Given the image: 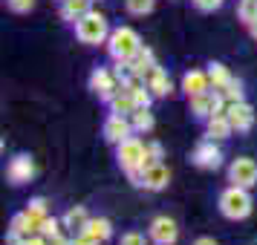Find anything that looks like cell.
<instances>
[{
  "label": "cell",
  "instance_id": "obj_1",
  "mask_svg": "<svg viewBox=\"0 0 257 245\" xmlns=\"http://www.w3.org/2000/svg\"><path fill=\"white\" fill-rule=\"evenodd\" d=\"M139 49H142V38L130 26H118L107 38V52H110L113 61H133L139 55Z\"/></svg>",
  "mask_w": 257,
  "mask_h": 245
},
{
  "label": "cell",
  "instance_id": "obj_2",
  "mask_svg": "<svg viewBox=\"0 0 257 245\" xmlns=\"http://www.w3.org/2000/svg\"><path fill=\"white\" fill-rule=\"evenodd\" d=\"M110 32H113V29H110V24H107V18L101 12H95V9H90V12L75 24V38H78L81 44H87V47L107 44Z\"/></svg>",
  "mask_w": 257,
  "mask_h": 245
},
{
  "label": "cell",
  "instance_id": "obj_3",
  "mask_svg": "<svg viewBox=\"0 0 257 245\" xmlns=\"http://www.w3.org/2000/svg\"><path fill=\"white\" fill-rule=\"evenodd\" d=\"M254 208V202H251V193H248V187H240V185H231L225 187L220 193V213L225 219H245L248 213Z\"/></svg>",
  "mask_w": 257,
  "mask_h": 245
},
{
  "label": "cell",
  "instance_id": "obj_4",
  "mask_svg": "<svg viewBox=\"0 0 257 245\" xmlns=\"http://www.w3.org/2000/svg\"><path fill=\"white\" fill-rule=\"evenodd\" d=\"M116 159H118V167L124 170V173H139L142 167L148 164V144L136 136H130L124 139L121 144H116Z\"/></svg>",
  "mask_w": 257,
  "mask_h": 245
},
{
  "label": "cell",
  "instance_id": "obj_5",
  "mask_svg": "<svg viewBox=\"0 0 257 245\" xmlns=\"http://www.w3.org/2000/svg\"><path fill=\"white\" fill-rule=\"evenodd\" d=\"M228 182L251 190V187L257 185V162L251 156H237V159L228 164Z\"/></svg>",
  "mask_w": 257,
  "mask_h": 245
},
{
  "label": "cell",
  "instance_id": "obj_6",
  "mask_svg": "<svg viewBox=\"0 0 257 245\" xmlns=\"http://www.w3.org/2000/svg\"><path fill=\"white\" fill-rule=\"evenodd\" d=\"M121 84L124 81H118L116 72L104 70V67H98V70L90 72V90L98 95V101H110V98L121 90Z\"/></svg>",
  "mask_w": 257,
  "mask_h": 245
},
{
  "label": "cell",
  "instance_id": "obj_7",
  "mask_svg": "<svg viewBox=\"0 0 257 245\" xmlns=\"http://www.w3.org/2000/svg\"><path fill=\"white\" fill-rule=\"evenodd\" d=\"M191 101V113L197 118H211L214 113H225V101H222V95L214 90V93H202V95H194V98H188Z\"/></svg>",
  "mask_w": 257,
  "mask_h": 245
},
{
  "label": "cell",
  "instance_id": "obj_8",
  "mask_svg": "<svg viewBox=\"0 0 257 245\" xmlns=\"http://www.w3.org/2000/svg\"><path fill=\"white\" fill-rule=\"evenodd\" d=\"M191 162L197 164V167H202V170H217L222 164V150L214 144V139L199 141L197 147H194V153H191Z\"/></svg>",
  "mask_w": 257,
  "mask_h": 245
},
{
  "label": "cell",
  "instance_id": "obj_9",
  "mask_svg": "<svg viewBox=\"0 0 257 245\" xmlns=\"http://www.w3.org/2000/svg\"><path fill=\"white\" fill-rule=\"evenodd\" d=\"M136 130L130 124V116H118V113H110L104 118V139L113 141V144H121L124 139H130Z\"/></svg>",
  "mask_w": 257,
  "mask_h": 245
},
{
  "label": "cell",
  "instance_id": "obj_10",
  "mask_svg": "<svg viewBox=\"0 0 257 245\" xmlns=\"http://www.w3.org/2000/svg\"><path fill=\"white\" fill-rule=\"evenodd\" d=\"M168 182H171V170H168V164L153 162V164H148V167H142L139 187H145V190H165Z\"/></svg>",
  "mask_w": 257,
  "mask_h": 245
},
{
  "label": "cell",
  "instance_id": "obj_11",
  "mask_svg": "<svg viewBox=\"0 0 257 245\" xmlns=\"http://www.w3.org/2000/svg\"><path fill=\"white\" fill-rule=\"evenodd\" d=\"M148 231H151V239L156 245H174L179 239V228H176V222L171 216H153Z\"/></svg>",
  "mask_w": 257,
  "mask_h": 245
},
{
  "label": "cell",
  "instance_id": "obj_12",
  "mask_svg": "<svg viewBox=\"0 0 257 245\" xmlns=\"http://www.w3.org/2000/svg\"><path fill=\"white\" fill-rule=\"evenodd\" d=\"M225 116L231 121V127L237 133H245V130L254 127V107L248 101H237V104H228L225 107Z\"/></svg>",
  "mask_w": 257,
  "mask_h": 245
},
{
  "label": "cell",
  "instance_id": "obj_13",
  "mask_svg": "<svg viewBox=\"0 0 257 245\" xmlns=\"http://www.w3.org/2000/svg\"><path fill=\"white\" fill-rule=\"evenodd\" d=\"M145 81H148V90H151L156 98H165V95L174 93V84H171V78H168V72L159 67V64H153L151 70H148V75H145Z\"/></svg>",
  "mask_w": 257,
  "mask_h": 245
},
{
  "label": "cell",
  "instance_id": "obj_14",
  "mask_svg": "<svg viewBox=\"0 0 257 245\" xmlns=\"http://www.w3.org/2000/svg\"><path fill=\"white\" fill-rule=\"evenodd\" d=\"M211 90V78H208V70H191L182 75V93L188 95V98H194V95H202Z\"/></svg>",
  "mask_w": 257,
  "mask_h": 245
},
{
  "label": "cell",
  "instance_id": "obj_15",
  "mask_svg": "<svg viewBox=\"0 0 257 245\" xmlns=\"http://www.w3.org/2000/svg\"><path fill=\"white\" fill-rule=\"evenodd\" d=\"M6 176H9L12 185H24V182H29L35 176V164H32L29 156H15L9 162V167H6Z\"/></svg>",
  "mask_w": 257,
  "mask_h": 245
},
{
  "label": "cell",
  "instance_id": "obj_16",
  "mask_svg": "<svg viewBox=\"0 0 257 245\" xmlns=\"http://www.w3.org/2000/svg\"><path fill=\"white\" fill-rule=\"evenodd\" d=\"M205 133L214 141H225L234 133V127H231V121H228L225 113H214L211 118H205Z\"/></svg>",
  "mask_w": 257,
  "mask_h": 245
},
{
  "label": "cell",
  "instance_id": "obj_17",
  "mask_svg": "<svg viewBox=\"0 0 257 245\" xmlns=\"http://www.w3.org/2000/svg\"><path fill=\"white\" fill-rule=\"evenodd\" d=\"M90 213H87V208L84 205H75V208H70L64 216H61V222H64V228L70 233H81V231H87V225H90Z\"/></svg>",
  "mask_w": 257,
  "mask_h": 245
},
{
  "label": "cell",
  "instance_id": "obj_18",
  "mask_svg": "<svg viewBox=\"0 0 257 245\" xmlns=\"http://www.w3.org/2000/svg\"><path fill=\"white\" fill-rule=\"evenodd\" d=\"M90 3H93V0H61V21H67V24L75 26L84 15L93 9Z\"/></svg>",
  "mask_w": 257,
  "mask_h": 245
},
{
  "label": "cell",
  "instance_id": "obj_19",
  "mask_svg": "<svg viewBox=\"0 0 257 245\" xmlns=\"http://www.w3.org/2000/svg\"><path fill=\"white\" fill-rule=\"evenodd\" d=\"M107 107H110V113H118V116H130L133 110H136V101H133V95H130V90L121 84V90H118L110 101H107Z\"/></svg>",
  "mask_w": 257,
  "mask_h": 245
},
{
  "label": "cell",
  "instance_id": "obj_20",
  "mask_svg": "<svg viewBox=\"0 0 257 245\" xmlns=\"http://www.w3.org/2000/svg\"><path fill=\"white\" fill-rule=\"evenodd\" d=\"M26 216L32 219V225H35V228H41V225H44V219L49 216V202L44 196L29 199V205H26Z\"/></svg>",
  "mask_w": 257,
  "mask_h": 245
},
{
  "label": "cell",
  "instance_id": "obj_21",
  "mask_svg": "<svg viewBox=\"0 0 257 245\" xmlns=\"http://www.w3.org/2000/svg\"><path fill=\"white\" fill-rule=\"evenodd\" d=\"M130 124H133V130H136V133H148V130H153L156 118H153L151 107H136V110L130 113Z\"/></svg>",
  "mask_w": 257,
  "mask_h": 245
},
{
  "label": "cell",
  "instance_id": "obj_22",
  "mask_svg": "<svg viewBox=\"0 0 257 245\" xmlns=\"http://www.w3.org/2000/svg\"><path fill=\"white\" fill-rule=\"evenodd\" d=\"M9 233H15V236H32V233H38V228L32 225V219L26 216V210H21V213H15L12 222H9Z\"/></svg>",
  "mask_w": 257,
  "mask_h": 245
},
{
  "label": "cell",
  "instance_id": "obj_23",
  "mask_svg": "<svg viewBox=\"0 0 257 245\" xmlns=\"http://www.w3.org/2000/svg\"><path fill=\"white\" fill-rule=\"evenodd\" d=\"M87 233H90V236H95L98 242H107V239L113 236V222L104 219V216H93V219H90V225H87Z\"/></svg>",
  "mask_w": 257,
  "mask_h": 245
},
{
  "label": "cell",
  "instance_id": "obj_24",
  "mask_svg": "<svg viewBox=\"0 0 257 245\" xmlns=\"http://www.w3.org/2000/svg\"><path fill=\"white\" fill-rule=\"evenodd\" d=\"M208 78H211V87L214 90H222L225 84L231 81V72L225 64H208Z\"/></svg>",
  "mask_w": 257,
  "mask_h": 245
},
{
  "label": "cell",
  "instance_id": "obj_25",
  "mask_svg": "<svg viewBox=\"0 0 257 245\" xmlns=\"http://www.w3.org/2000/svg\"><path fill=\"white\" fill-rule=\"evenodd\" d=\"M217 93L222 95V101H225V104H237V101H245V98H243V84L237 81V78H231V81L225 84L222 90H217Z\"/></svg>",
  "mask_w": 257,
  "mask_h": 245
},
{
  "label": "cell",
  "instance_id": "obj_26",
  "mask_svg": "<svg viewBox=\"0 0 257 245\" xmlns=\"http://www.w3.org/2000/svg\"><path fill=\"white\" fill-rule=\"evenodd\" d=\"M153 6H156V0H124V9H127L130 15H136V18L151 15Z\"/></svg>",
  "mask_w": 257,
  "mask_h": 245
},
{
  "label": "cell",
  "instance_id": "obj_27",
  "mask_svg": "<svg viewBox=\"0 0 257 245\" xmlns=\"http://www.w3.org/2000/svg\"><path fill=\"white\" fill-rule=\"evenodd\" d=\"M61 228H64V222H61V219L47 216V219H44V225L38 228V233H44L47 239H55V236H61Z\"/></svg>",
  "mask_w": 257,
  "mask_h": 245
},
{
  "label": "cell",
  "instance_id": "obj_28",
  "mask_svg": "<svg viewBox=\"0 0 257 245\" xmlns=\"http://www.w3.org/2000/svg\"><path fill=\"white\" fill-rule=\"evenodd\" d=\"M237 15H240V21L248 26V24H251V21L257 18V3H254V0H240V6H237Z\"/></svg>",
  "mask_w": 257,
  "mask_h": 245
},
{
  "label": "cell",
  "instance_id": "obj_29",
  "mask_svg": "<svg viewBox=\"0 0 257 245\" xmlns=\"http://www.w3.org/2000/svg\"><path fill=\"white\" fill-rule=\"evenodd\" d=\"M130 95H133V101H136V107H151V101H153V93L148 90V87H139V90H130Z\"/></svg>",
  "mask_w": 257,
  "mask_h": 245
},
{
  "label": "cell",
  "instance_id": "obj_30",
  "mask_svg": "<svg viewBox=\"0 0 257 245\" xmlns=\"http://www.w3.org/2000/svg\"><path fill=\"white\" fill-rule=\"evenodd\" d=\"M6 6H9L15 15H26V12L35 9V0H6Z\"/></svg>",
  "mask_w": 257,
  "mask_h": 245
},
{
  "label": "cell",
  "instance_id": "obj_31",
  "mask_svg": "<svg viewBox=\"0 0 257 245\" xmlns=\"http://www.w3.org/2000/svg\"><path fill=\"white\" fill-rule=\"evenodd\" d=\"M162 159H165V147L159 141H148V164L162 162ZM148 164H145V167H148Z\"/></svg>",
  "mask_w": 257,
  "mask_h": 245
},
{
  "label": "cell",
  "instance_id": "obj_32",
  "mask_svg": "<svg viewBox=\"0 0 257 245\" xmlns=\"http://www.w3.org/2000/svg\"><path fill=\"white\" fill-rule=\"evenodd\" d=\"M194 3V9H199V12H217L225 0H191Z\"/></svg>",
  "mask_w": 257,
  "mask_h": 245
},
{
  "label": "cell",
  "instance_id": "obj_33",
  "mask_svg": "<svg viewBox=\"0 0 257 245\" xmlns=\"http://www.w3.org/2000/svg\"><path fill=\"white\" fill-rule=\"evenodd\" d=\"M118 245H148V242H145V233H139V231H127V233H121Z\"/></svg>",
  "mask_w": 257,
  "mask_h": 245
},
{
  "label": "cell",
  "instance_id": "obj_34",
  "mask_svg": "<svg viewBox=\"0 0 257 245\" xmlns=\"http://www.w3.org/2000/svg\"><path fill=\"white\" fill-rule=\"evenodd\" d=\"M72 245H101L95 236H90L87 231H81V233H72Z\"/></svg>",
  "mask_w": 257,
  "mask_h": 245
},
{
  "label": "cell",
  "instance_id": "obj_35",
  "mask_svg": "<svg viewBox=\"0 0 257 245\" xmlns=\"http://www.w3.org/2000/svg\"><path fill=\"white\" fill-rule=\"evenodd\" d=\"M26 245H49V239L44 236V233H32V236L26 239Z\"/></svg>",
  "mask_w": 257,
  "mask_h": 245
},
{
  "label": "cell",
  "instance_id": "obj_36",
  "mask_svg": "<svg viewBox=\"0 0 257 245\" xmlns=\"http://www.w3.org/2000/svg\"><path fill=\"white\" fill-rule=\"evenodd\" d=\"M194 245H220L214 236H199V239H194Z\"/></svg>",
  "mask_w": 257,
  "mask_h": 245
},
{
  "label": "cell",
  "instance_id": "obj_37",
  "mask_svg": "<svg viewBox=\"0 0 257 245\" xmlns=\"http://www.w3.org/2000/svg\"><path fill=\"white\" fill-rule=\"evenodd\" d=\"M49 245H72V239H67V236L61 233V236H55V239H49Z\"/></svg>",
  "mask_w": 257,
  "mask_h": 245
},
{
  "label": "cell",
  "instance_id": "obj_38",
  "mask_svg": "<svg viewBox=\"0 0 257 245\" xmlns=\"http://www.w3.org/2000/svg\"><path fill=\"white\" fill-rule=\"evenodd\" d=\"M248 32H251V38H254V41H257V18H254V21H251V24H248Z\"/></svg>",
  "mask_w": 257,
  "mask_h": 245
},
{
  "label": "cell",
  "instance_id": "obj_39",
  "mask_svg": "<svg viewBox=\"0 0 257 245\" xmlns=\"http://www.w3.org/2000/svg\"><path fill=\"white\" fill-rule=\"evenodd\" d=\"M254 3H257V0H254Z\"/></svg>",
  "mask_w": 257,
  "mask_h": 245
}]
</instances>
